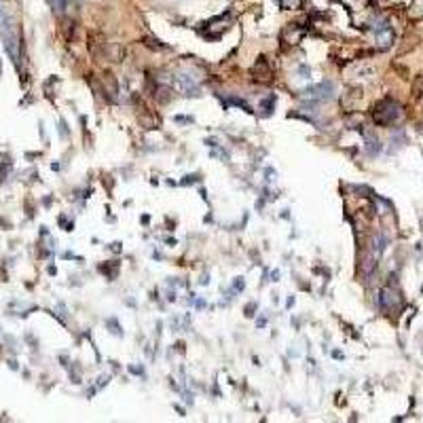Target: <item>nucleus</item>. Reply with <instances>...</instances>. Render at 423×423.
Returning <instances> with one entry per match:
<instances>
[{
  "label": "nucleus",
  "instance_id": "10",
  "mask_svg": "<svg viewBox=\"0 0 423 423\" xmlns=\"http://www.w3.org/2000/svg\"><path fill=\"white\" fill-rule=\"evenodd\" d=\"M4 21H9V17H6V11H4V6L0 4V26H2Z\"/></svg>",
  "mask_w": 423,
  "mask_h": 423
},
{
  "label": "nucleus",
  "instance_id": "6",
  "mask_svg": "<svg viewBox=\"0 0 423 423\" xmlns=\"http://www.w3.org/2000/svg\"><path fill=\"white\" fill-rule=\"evenodd\" d=\"M379 301H381V307H383V309H391V307H394V305L398 303V296L391 292L389 288H385V290H381V299H379Z\"/></svg>",
  "mask_w": 423,
  "mask_h": 423
},
{
  "label": "nucleus",
  "instance_id": "9",
  "mask_svg": "<svg viewBox=\"0 0 423 423\" xmlns=\"http://www.w3.org/2000/svg\"><path fill=\"white\" fill-rule=\"evenodd\" d=\"M49 4H51V9L57 11V13L66 11V0H49Z\"/></svg>",
  "mask_w": 423,
  "mask_h": 423
},
{
  "label": "nucleus",
  "instance_id": "7",
  "mask_svg": "<svg viewBox=\"0 0 423 423\" xmlns=\"http://www.w3.org/2000/svg\"><path fill=\"white\" fill-rule=\"evenodd\" d=\"M385 248H387V239H385V235H377V239H374V252H372V254L379 258V256L383 254V250H385Z\"/></svg>",
  "mask_w": 423,
  "mask_h": 423
},
{
  "label": "nucleus",
  "instance_id": "2",
  "mask_svg": "<svg viewBox=\"0 0 423 423\" xmlns=\"http://www.w3.org/2000/svg\"><path fill=\"white\" fill-rule=\"evenodd\" d=\"M0 36H2L4 47H6V51H9L11 59L15 64H19V41H17V32H15L11 21H4L2 26H0Z\"/></svg>",
  "mask_w": 423,
  "mask_h": 423
},
{
  "label": "nucleus",
  "instance_id": "3",
  "mask_svg": "<svg viewBox=\"0 0 423 423\" xmlns=\"http://www.w3.org/2000/svg\"><path fill=\"white\" fill-rule=\"evenodd\" d=\"M174 87L184 96H199V81L191 72H176Z\"/></svg>",
  "mask_w": 423,
  "mask_h": 423
},
{
  "label": "nucleus",
  "instance_id": "1",
  "mask_svg": "<svg viewBox=\"0 0 423 423\" xmlns=\"http://www.w3.org/2000/svg\"><path fill=\"white\" fill-rule=\"evenodd\" d=\"M400 116H402L400 104H396V102H391V100L381 102V104L374 108V121H377L379 125H389V123L398 121Z\"/></svg>",
  "mask_w": 423,
  "mask_h": 423
},
{
  "label": "nucleus",
  "instance_id": "4",
  "mask_svg": "<svg viewBox=\"0 0 423 423\" xmlns=\"http://www.w3.org/2000/svg\"><path fill=\"white\" fill-rule=\"evenodd\" d=\"M332 93H334V85H332L330 81H324V83L316 85V87L305 89V91H303V96H305V98H309V100H317V102H322V100H330V98H332Z\"/></svg>",
  "mask_w": 423,
  "mask_h": 423
},
{
  "label": "nucleus",
  "instance_id": "5",
  "mask_svg": "<svg viewBox=\"0 0 423 423\" xmlns=\"http://www.w3.org/2000/svg\"><path fill=\"white\" fill-rule=\"evenodd\" d=\"M374 43H377L379 49H387V47H391V43H394V32H391V28L387 26V23L374 30Z\"/></svg>",
  "mask_w": 423,
  "mask_h": 423
},
{
  "label": "nucleus",
  "instance_id": "8",
  "mask_svg": "<svg viewBox=\"0 0 423 423\" xmlns=\"http://www.w3.org/2000/svg\"><path fill=\"white\" fill-rule=\"evenodd\" d=\"M379 140L377 138H368V142H366V151L370 153V155H374V153H379Z\"/></svg>",
  "mask_w": 423,
  "mask_h": 423
}]
</instances>
